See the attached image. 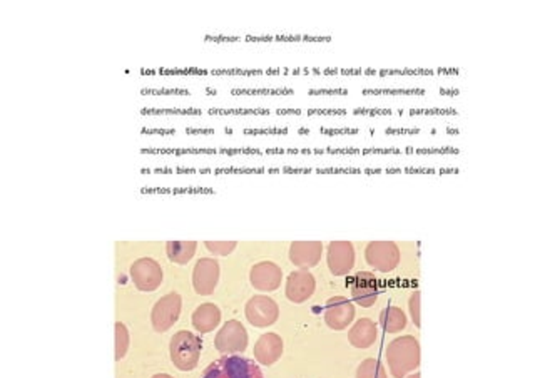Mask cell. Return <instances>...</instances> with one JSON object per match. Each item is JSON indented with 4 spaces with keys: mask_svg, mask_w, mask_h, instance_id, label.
Wrapping results in <instances>:
<instances>
[{
    "mask_svg": "<svg viewBox=\"0 0 535 378\" xmlns=\"http://www.w3.org/2000/svg\"><path fill=\"white\" fill-rule=\"evenodd\" d=\"M387 361L391 375L403 378L408 372H414L420 365V344L415 337L395 338L387 346Z\"/></svg>",
    "mask_w": 535,
    "mask_h": 378,
    "instance_id": "6da1fadb",
    "label": "cell"
},
{
    "mask_svg": "<svg viewBox=\"0 0 535 378\" xmlns=\"http://www.w3.org/2000/svg\"><path fill=\"white\" fill-rule=\"evenodd\" d=\"M201 348V338L191 332H177L171 338V345H169V353H171V360L174 367H177L181 372H189V370L196 368L197 361H200Z\"/></svg>",
    "mask_w": 535,
    "mask_h": 378,
    "instance_id": "7a4b0ae2",
    "label": "cell"
},
{
    "mask_svg": "<svg viewBox=\"0 0 535 378\" xmlns=\"http://www.w3.org/2000/svg\"><path fill=\"white\" fill-rule=\"evenodd\" d=\"M201 378H263V373L255 361L231 355L213 361Z\"/></svg>",
    "mask_w": 535,
    "mask_h": 378,
    "instance_id": "3957f363",
    "label": "cell"
},
{
    "mask_svg": "<svg viewBox=\"0 0 535 378\" xmlns=\"http://www.w3.org/2000/svg\"><path fill=\"white\" fill-rule=\"evenodd\" d=\"M364 258L380 273L395 270L400 263V250L393 241H371L364 251Z\"/></svg>",
    "mask_w": 535,
    "mask_h": 378,
    "instance_id": "277c9868",
    "label": "cell"
},
{
    "mask_svg": "<svg viewBox=\"0 0 535 378\" xmlns=\"http://www.w3.org/2000/svg\"><path fill=\"white\" fill-rule=\"evenodd\" d=\"M182 298L177 293H168L162 297L159 301L154 305L153 312H150V321L156 332H168L169 328L177 321L181 315Z\"/></svg>",
    "mask_w": 535,
    "mask_h": 378,
    "instance_id": "5b68a950",
    "label": "cell"
},
{
    "mask_svg": "<svg viewBox=\"0 0 535 378\" xmlns=\"http://www.w3.org/2000/svg\"><path fill=\"white\" fill-rule=\"evenodd\" d=\"M214 346L221 353H241L248 346V332L241 321L229 320L224 323L214 338Z\"/></svg>",
    "mask_w": 535,
    "mask_h": 378,
    "instance_id": "8992f818",
    "label": "cell"
},
{
    "mask_svg": "<svg viewBox=\"0 0 535 378\" xmlns=\"http://www.w3.org/2000/svg\"><path fill=\"white\" fill-rule=\"evenodd\" d=\"M130 278L141 291H156L162 283V268L156 259L139 258L130 266Z\"/></svg>",
    "mask_w": 535,
    "mask_h": 378,
    "instance_id": "52a82bcc",
    "label": "cell"
},
{
    "mask_svg": "<svg viewBox=\"0 0 535 378\" xmlns=\"http://www.w3.org/2000/svg\"><path fill=\"white\" fill-rule=\"evenodd\" d=\"M244 313H246L248 321L251 323L253 326H256V328H266V326H271L273 323L278 320L280 308L273 298L260 295V297H253L251 300L246 303Z\"/></svg>",
    "mask_w": 535,
    "mask_h": 378,
    "instance_id": "ba28073f",
    "label": "cell"
},
{
    "mask_svg": "<svg viewBox=\"0 0 535 378\" xmlns=\"http://www.w3.org/2000/svg\"><path fill=\"white\" fill-rule=\"evenodd\" d=\"M220 281V263L213 258H203L196 263L193 271L194 291L201 297L214 293Z\"/></svg>",
    "mask_w": 535,
    "mask_h": 378,
    "instance_id": "9c48e42d",
    "label": "cell"
},
{
    "mask_svg": "<svg viewBox=\"0 0 535 378\" xmlns=\"http://www.w3.org/2000/svg\"><path fill=\"white\" fill-rule=\"evenodd\" d=\"M355 318V306L344 297H333L324 306V321L331 330L342 332L348 328Z\"/></svg>",
    "mask_w": 535,
    "mask_h": 378,
    "instance_id": "30bf717a",
    "label": "cell"
},
{
    "mask_svg": "<svg viewBox=\"0 0 535 378\" xmlns=\"http://www.w3.org/2000/svg\"><path fill=\"white\" fill-rule=\"evenodd\" d=\"M380 286L375 275L362 271L351 279V298L363 308H370L378 300Z\"/></svg>",
    "mask_w": 535,
    "mask_h": 378,
    "instance_id": "8fae6325",
    "label": "cell"
},
{
    "mask_svg": "<svg viewBox=\"0 0 535 378\" xmlns=\"http://www.w3.org/2000/svg\"><path fill=\"white\" fill-rule=\"evenodd\" d=\"M355 265V250L350 241H333L328 248V268L335 277L350 273Z\"/></svg>",
    "mask_w": 535,
    "mask_h": 378,
    "instance_id": "7c38bea8",
    "label": "cell"
},
{
    "mask_svg": "<svg viewBox=\"0 0 535 378\" xmlns=\"http://www.w3.org/2000/svg\"><path fill=\"white\" fill-rule=\"evenodd\" d=\"M251 285L260 291H275L278 290L283 279V271L273 261H261L251 268L249 273Z\"/></svg>",
    "mask_w": 535,
    "mask_h": 378,
    "instance_id": "4fadbf2b",
    "label": "cell"
},
{
    "mask_svg": "<svg viewBox=\"0 0 535 378\" xmlns=\"http://www.w3.org/2000/svg\"><path fill=\"white\" fill-rule=\"evenodd\" d=\"M323 253V245L320 241H295L289 246V259L295 266L308 268L316 266Z\"/></svg>",
    "mask_w": 535,
    "mask_h": 378,
    "instance_id": "5bb4252c",
    "label": "cell"
},
{
    "mask_svg": "<svg viewBox=\"0 0 535 378\" xmlns=\"http://www.w3.org/2000/svg\"><path fill=\"white\" fill-rule=\"evenodd\" d=\"M315 277L308 271H295L286 279V297L293 303H303L315 293Z\"/></svg>",
    "mask_w": 535,
    "mask_h": 378,
    "instance_id": "9a60e30c",
    "label": "cell"
},
{
    "mask_svg": "<svg viewBox=\"0 0 535 378\" xmlns=\"http://www.w3.org/2000/svg\"><path fill=\"white\" fill-rule=\"evenodd\" d=\"M283 355V340L276 333H264L255 345V358L257 364L269 367Z\"/></svg>",
    "mask_w": 535,
    "mask_h": 378,
    "instance_id": "2e32d148",
    "label": "cell"
},
{
    "mask_svg": "<svg viewBox=\"0 0 535 378\" xmlns=\"http://www.w3.org/2000/svg\"><path fill=\"white\" fill-rule=\"evenodd\" d=\"M221 321V310L214 303H204L193 313V326L200 333H211Z\"/></svg>",
    "mask_w": 535,
    "mask_h": 378,
    "instance_id": "e0dca14e",
    "label": "cell"
},
{
    "mask_svg": "<svg viewBox=\"0 0 535 378\" xmlns=\"http://www.w3.org/2000/svg\"><path fill=\"white\" fill-rule=\"evenodd\" d=\"M348 340L355 348H370L376 340V325L370 318H362L351 326Z\"/></svg>",
    "mask_w": 535,
    "mask_h": 378,
    "instance_id": "ac0fdd59",
    "label": "cell"
},
{
    "mask_svg": "<svg viewBox=\"0 0 535 378\" xmlns=\"http://www.w3.org/2000/svg\"><path fill=\"white\" fill-rule=\"evenodd\" d=\"M196 241H168L166 243V253L176 265H188L196 253Z\"/></svg>",
    "mask_w": 535,
    "mask_h": 378,
    "instance_id": "d6986e66",
    "label": "cell"
},
{
    "mask_svg": "<svg viewBox=\"0 0 535 378\" xmlns=\"http://www.w3.org/2000/svg\"><path fill=\"white\" fill-rule=\"evenodd\" d=\"M380 325L383 326L387 333H398L407 326V317L402 312V308L388 306L380 313Z\"/></svg>",
    "mask_w": 535,
    "mask_h": 378,
    "instance_id": "ffe728a7",
    "label": "cell"
},
{
    "mask_svg": "<svg viewBox=\"0 0 535 378\" xmlns=\"http://www.w3.org/2000/svg\"><path fill=\"white\" fill-rule=\"evenodd\" d=\"M356 378H387V372L376 358H367L356 370Z\"/></svg>",
    "mask_w": 535,
    "mask_h": 378,
    "instance_id": "44dd1931",
    "label": "cell"
},
{
    "mask_svg": "<svg viewBox=\"0 0 535 378\" xmlns=\"http://www.w3.org/2000/svg\"><path fill=\"white\" fill-rule=\"evenodd\" d=\"M129 348V332L124 323H116V360L126 357Z\"/></svg>",
    "mask_w": 535,
    "mask_h": 378,
    "instance_id": "7402d4cb",
    "label": "cell"
},
{
    "mask_svg": "<svg viewBox=\"0 0 535 378\" xmlns=\"http://www.w3.org/2000/svg\"><path fill=\"white\" fill-rule=\"evenodd\" d=\"M204 245L209 251H211V253L226 256L231 253V251H235L237 243L236 241H206Z\"/></svg>",
    "mask_w": 535,
    "mask_h": 378,
    "instance_id": "603a6c76",
    "label": "cell"
},
{
    "mask_svg": "<svg viewBox=\"0 0 535 378\" xmlns=\"http://www.w3.org/2000/svg\"><path fill=\"white\" fill-rule=\"evenodd\" d=\"M233 94H255V96H260V94H291L289 89H241V90H233Z\"/></svg>",
    "mask_w": 535,
    "mask_h": 378,
    "instance_id": "cb8c5ba5",
    "label": "cell"
},
{
    "mask_svg": "<svg viewBox=\"0 0 535 378\" xmlns=\"http://www.w3.org/2000/svg\"><path fill=\"white\" fill-rule=\"evenodd\" d=\"M410 313H411V318H414V321H415V326L422 325V321H420V291H415V293L411 295Z\"/></svg>",
    "mask_w": 535,
    "mask_h": 378,
    "instance_id": "d4e9b609",
    "label": "cell"
},
{
    "mask_svg": "<svg viewBox=\"0 0 535 378\" xmlns=\"http://www.w3.org/2000/svg\"><path fill=\"white\" fill-rule=\"evenodd\" d=\"M211 114H229V116H233V114H269V111H266V109H211L209 111Z\"/></svg>",
    "mask_w": 535,
    "mask_h": 378,
    "instance_id": "484cf974",
    "label": "cell"
},
{
    "mask_svg": "<svg viewBox=\"0 0 535 378\" xmlns=\"http://www.w3.org/2000/svg\"><path fill=\"white\" fill-rule=\"evenodd\" d=\"M144 114H201L197 109H144Z\"/></svg>",
    "mask_w": 535,
    "mask_h": 378,
    "instance_id": "4316f807",
    "label": "cell"
},
{
    "mask_svg": "<svg viewBox=\"0 0 535 378\" xmlns=\"http://www.w3.org/2000/svg\"><path fill=\"white\" fill-rule=\"evenodd\" d=\"M411 116H422V114H430V116H438V114H457L455 109H414Z\"/></svg>",
    "mask_w": 535,
    "mask_h": 378,
    "instance_id": "83f0119b",
    "label": "cell"
},
{
    "mask_svg": "<svg viewBox=\"0 0 535 378\" xmlns=\"http://www.w3.org/2000/svg\"><path fill=\"white\" fill-rule=\"evenodd\" d=\"M364 94H423V90L420 89H388V90H364Z\"/></svg>",
    "mask_w": 535,
    "mask_h": 378,
    "instance_id": "f1b7e54d",
    "label": "cell"
},
{
    "mask_svg": "<svg viewBox=\"0 0 535 378\" xmlns=\"http://www.w3.org/2000/svg\"><path fill=\"white\" fill-rule=\"evenodd\" d=\"M144 152H154L153 149H144ZM156 152H176V155H184V152H216L213 149H162V151H156Z\"/></svg>",
    "mask_w": 535,
    "mask_h": 378,
    "instance_id": "f546056e",
    "label": "cell"
},
{
    "mask_svg": "<svg viewBox=\"0 0 535 378\" xmlns=\"http://www.w3.org/2000/svg\"><path fill=\"white\" fill-rule=\"evenodd\" d=\"M355 114H363V116H390V109H355Z\"/></svg>",
    "mask_w": 535,
    "mask_h": 378,
    "instance_id": "4dcf8cb0",
    "label": "cell"
},
{
    "mask_svg": "<svg viewBox=\"0 0 535 378\" xmlns=\"http://www.w3.org/2000/svg\"><path fill=\"white\" fill-rule=\"evenodd\" d=\"M415 152H418V155H434V152H455L457 155L458 149H454V148H435V149H417Z\"/></svg>",
    "mask_w": 535,
    "mask_h": 378,
    "instance_id": "1f68e13d",
    "label": "cell"
},
{
    "mask_svg": "<svg viewBox=\"0 0 535 378\" xmlns=\"http://www.w3.org/2000/svg\"><path fill=\"white\" fill-rule=\"evenodd\" d=\"M213 74H216V76H221V74H229V76H233V74H244V76H253V74H261V70H213Z\"/></svg>",
    "mask_w": 535,
    "mask_h": 378,
    "instance_id": "d6a6232c",
    "label": "cell"
},
{
    "mask_svg": "<svg viewBox=\"0 0 535 378\" xmlns=\"http://www.w3.org/2000/svg\"><path fill=\"white\" fill-rule=\"evenodd\" d=\"M246 134H286V129H246Z\"/></svg>",
    "mask_w": 535,
    "mask_h": 378,
    "instance_id": "836d02e7",
    "label": "cell"
},
{
    "mask_svg": "<svg viewBox=\"0 0 535 378\" xmlns=\"http://www.w3.org/2000/svg\"><path fill=\"white\" fill-rule=\"evenodd\" d=\"M382 74H431V70H382Z\"/></svg>",
    "mask_w": 535,
    "mask_h": 378,
    "instance_id": "e575fe53",
    "label": "cell"
},
{
    "mask_svg": "<svg viewBox=\"0 0 535 378\" xmlns=\"http://www.w3.org/2000/svg\"><path fill=\"white\" fill-rule=\"evenodd\" d=\"M323 134H356V129H321Z\"/></svg>",
    "mask_w": 535,
    "mask_h": 378,
    "instance_id": "d590c367",
    "label": "cell"
},
{
    "mask_svg": "<svg viewBox=\"0 0 535 378\" xmlns=\"http://www.w3.org/2000/svg\"><path fill=\"white\" fill-rule=\"evenodd\" d=\"M142 94H189L188 90H142Z\"/></svg>",
    "mask_w": 535,
    "mask_h": 378,
    "instance_id": "8d00e7d4",
    "label": "cell"
},
{
    "mask_svg": "<svg viewBox=\"0 0 535 378\" xmlns=\"http://www.w3.org/2000/svg\"><path fill=\"white\" fill-rule=\"evenodd\" d=\"M308 114H340V116H343L344 111H342V109H335V111L333 109H330V111L328 109H323V111L321 109H311V111H308Z\"/></svg>",
    "mask_w": 535,
    "mask_h": 378,
    "instance_id": "74e56055",
    "label": "cell"
},
{
    "mask_svg": "<svg viewBox=\"0 0 535 378\" xmlns=\"http://www.w3.org/2000/svg\"><path fill=\"white\" fill-rule=\"evenodd\" d=\"M418 129H387V134H417Z\"/></svg>",
    "mask_w": 535,
    "mask_h": 378,
    "instance_id": "f35d334b",
    "label": "cell"
},
{
    "mask_svg": "<svg viewBox=\"0 0 535 378\" xmlns=\"http://www.w3.org/2000/svg\"><path fill=\"white\" fill-rule=\"evenodd\" d=\"M310 94H347V90L335 89V90H310Z\"/></svg>",
    "mask_w": 535,
    "mask_h": 378,
    "instance_id": "ab89813d",
    "label": "cell"
},
{
    "mask_svg": "<svg viewBox=\"0 0 535 378\" xmlns=\"http://www.w3.org/2000/svg\"><path fill=\"white\" fill-rule=\"evenodd\" d=\"M186 132H197V134H211V129H186Z\"/></svg>",
    "mask_w": 535,
    "mask_h": 378,
    "instance_id": "60d3db41",
    "label": "cell"
},
{
    "mask_svg": "<svg viewBox=\"0 0 535 378\" xmlns=\"http://www.w3.org/2000/svg\"><path fill=\"white\" fill-rule=\"evenodd\" d=\"M153 378H173V377L168 375V373H157V375H154Z\"/></svg>",
    "mask_w": 535,
    "mask_h": 378,
    "instance_id": "b9f144b4",
    "label": "cell"
},
{
    "mask_svg": "<svg viewBox=\"0 0 535 378\" xmlns=\"http://www.w3.org/2000/svg\"><path fill=\"white\" fill-rule=\"evenodd\" d=\"M142 132H161V134H171L173 131H146V129H142Z\"/></svg>",
    "mask_w": 535,
    "mask_h": 378,
    "instance_id": "7bdbcfd3",
    "label": "cell"
},
{
    "mask_svg": "<svg viewBox=\"0 0 535 378\" xmlns=\"http://www.w3.org/2000/svg\"><path fill=\"white\" fill-rule=\"evenodd\" d=\"M408 378H420V373H415V375H411V377H408Z\"/></svg>",
    "mask_w": 535,
    "mask_h": 378,
    "instance_id": "ee69618b",
    "label": "cell"
}]
</instances>
